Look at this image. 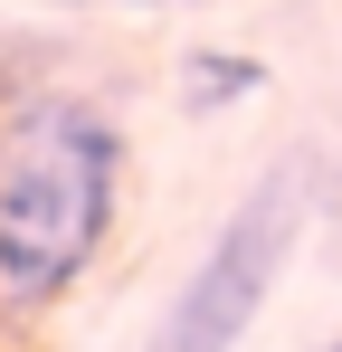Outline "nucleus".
Segmentation results:
<instances>
[{
    "label": "nucleus",
    "mask_w": 342,
    "mask_h": 352,
    "mask_svg": "<svg viewBox=\"0 0 342 352\" xmlns=\"http://www.w3.org/2000/svg\"><path fill=\"white\" fill-rule=\"evenodd\" d=\"M333 238H342V172H333Z\"/></svg>",
    "instance_id": "obj_4"
},
{
    "label": "nucleus",
    "mask_w": 342,
    "mask_h": 352,
    "mask_svg": "<svg viewBox=\"0 0 342 352\" xmlns=\"http://www.w3.org/2000/svg\"><path fill=\"white\" fill-rule=\"evenodd\" d=\"M124 133L95 96H29L0 115V324L48 314L114 238Z\"/></svg>",
    "instance_id": "obj_1"
},
{
    "label": "nucleus",
    "mask_w": 342,
    "mask_h": 352,
    "mask_svg": "<svg viewBox=\"0 0 342 352\" xmlns=\"http://www.w3.org/2000/svg\"><path fill=\"white\" fill-rule=\"evenodd\" d=\"M133 10H181V0H133Z\"/></svg>",
    "instance_id": "obj_5"
},
{
    "label": "nucleus",
    "mask_w": 342,
    "mask_h": 352,
    "mask_svg": "<svg viewBox=\"0 0 342 352\" xmlns=\"http://www.w3.org/2000/svg\"><path fill=\"white\" fill-rule=\"evenodd\" d=\"M304 210H314V153L266 162L247 181V200L219 219V238L200 248V267L181 276V295L162 305V324H152L143 352H238L247 324L266 314L295 238H304Z\"/></svg>",
    "instance_id": "obj_2"
},
{
    "label": "nucleus",
    "mask_w": 342,
    "mask_h": 352,
    "mask_svg": "<svg viewBox=\"0 0 342 352\" xmlns=\"http://www.w3.org/2000/svg\"><path fill=\"white\" fill-rule=\"evenodd\" d=\"M247 96H266V58H247V48H190L181 58V105L190 115H228Z\"/></svg>",
    "instance_id": "obj_3"
},
{
    "label": "nucleus",
    "mask_w": 342,
    "mask_h": 352,
    "mask_svg": "<svg viewBox=\"0 0 342 352\" xmlns=\"http://www.w3.org/2000/svg\"><path fill=\"white\" fill-rule=\"evenodd\" d=\"M333 352H342V343H333Z\"/></svg>",
    "instance_id": "obj_6"
}]
</instances>
